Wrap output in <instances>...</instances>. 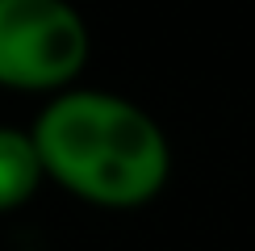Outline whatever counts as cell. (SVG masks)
Segmentation results:
<instances>
[{"label": "cell", "instance_id": "obj_1", "mask_svg": "<svg viewBox=\"0 0 255 251\" xmlns=\"http://www.w3.org/2000/svg\"><path fill=\"white\" fill-rule=\"evenodd\" d=\"M46 180L101 209H138L163 193L172 146L142 105L101 88H67L29 126Z\"/></svg>", "mask_w": 255, "mask_h": 251}, {"label": "cell", "instance_id": "obj_2", "mask_svg": "<svg viewBox=\"0 0 255 251\" xmlns=\"http://www.w3.org/2000/svg\"><path fill=\"white\" fill-rule=\"evenodd\" d=\"M92 38L71 0H0V88L67 92Z\"/></svg>", "mask_w": 255, "mask_h": 251}, {"label": "cell", "instance_id": "obj_3", "mask_svg": "<svg viewBox=\"0 0 255 251\" xmlns=\"http://www.w3.org/2000/svg\"><path fill=\"white\" fill-rule=\"evenodd\" d=\"M46 172H42L38 146L29 138V130L17 126H0V214L29 205L34 193L42 188Z\"/></svg>", "mask_w": 255, "mask_h": 251}]
</instances>
